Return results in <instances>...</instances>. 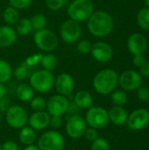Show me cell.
Instances as JSON below:
<instances>
[{"mask_svg": "<svg viewBox=\"0 0 149 150\" xmlns=\"http://www.w3.org/2000/svg\"><path fill=\"white\" fill-rule=\"evenodd\" d=\"M112 17L105 11H94L87 19V28L90 34L97 38L108 36L113 30Z\"/></svg>", "mask_w": 149, "mask_h": 150, "instance_id": "cell-1", "label": "cell"}, {"mask_svg": "<svg viewBox=\"0 0 149 150\" xmlns=\"http://www.w3.org/2000/svg\"><path fill=\"white\" fill-rule=\"evenodd\" d=\"M119 84V75L112 69L99 70L92 80V86L95 91L100 95H109L116 90Z\"/></svg>", "mask_w": 149, "mask_h": 150, "instance_id": "cell-2", "label": "cell"}, {"mask_svg": "<svg viewBox=\"0 0 149 150\" xmlns=\"http://www.w3.org/2000/svg\"><path fill=\"white\" fill-rule=\"evenodd\" d=\"M55 76L52 71L46 69H38L32 72L29 76V84L34 91L45 94L49 92L54 85Z\"/></svg>", "mask_w": 149, "mask_h": 150, "instance_id": "cell-3", "label": "cell"}, {"mask_svg": "<svg viewBox=\"0 0 149 150\" xmlns=\"http://www.w3.org/2000/svg\"><path fill=\"white\" fill-rule=\"evenodd\" d=\"M94 11L92 0H73L67 9V13L69 18L80 23L87 21Z\"/></svg>", "mask_w": 149, "mask_h": 150, "instance_id": "cell-4", "label": "cell"}, {"mask_svg": "<svg viewBox=\"0 0 149 150\" xmlns=\"http://www.w3.org/2000/svg\"><path fill=\"white\" fill-rule=\"evenodd\" d=\"M33 42L40 51L45 53L54 51L59 45V40L56 33L47 28L34 32Z\"/></svg>", "mask_w": 149, "mask_h": 150, "instance_id": "cell-5", "label": "cell"}, {"mask_svg": "<svg viewBox=\"0 0 149 150\" xmlns=\"http://www.w3.org/2000/svg\"><path fill=\"white\" fill-rule=\"evenodd\" d=\"M37 145L40 150H64V136L57 130L44 132L38 139Z\"/></svg>", "mask_w": 149, "mask_h": 150, "instance_id": "cell-6", "label": "cell"}, {"mask_svg": "<svg viewBox=\"0 0 149 150\" xmlns=\"http://www.w3.org/2000/svg\"><path fill=\"white\" fill-rule=\"evenodd\" d=\"M84 120L88 127L97 130L105 128L110 122L108 111H106L104 107L93 105L87 109Z\"/></svg>", "mask_w": 149, "mask_h": 150, "instance_id": "cell-7", "label": "cell"}, {"mask_svg": "<svg viewBox=\"0 0 149 150\" xmlns=\"http://www.w3.org/2000/svg\"><path fill=\"white\" fill-rule=\"evenodd\" d=\"M4 115L7 125L11 128L19 130L28 123V113L26 110L19 105H11Z\"/></svg>", "mask_w": 149, "mask_h": 150, "instance_id": "cell-8", "label": "cell"}, {"mask_svg": "<svg viewBox=\"0 0 149 150\" xmlns=\"http://www.w3.org/2000/svg\"><path fill=\"white\" fill-rule=\"evenodd\" d=\"M61 40L67 44L76 43L82 35V26L79 22L71 18L65 20L60 27Z\"/></svg>", "mask_w": 149, "mask_h": 150, "instance_id": "cell-9", "label": "cell"}, {"mask_svg": "<svg viewBox=\"0 0 149 150\" xmlns=\"http://www.w3.org/2000/svg\"><path fill=\"white\" fill-rule=\"evenodd\" d=\"M87 127L88 126L84 118L80 114L67 118L65 124L66 134L73 140H78L82 138L84 135Z\"/></svg>", "mask_w": 149, "mask_h": 150, "instance_id": "cell-10", "label": "cell"}, {"mask_svg": "<svg viewBox=\"0 0 149 150\" xmlns=\"http://www.w3.org/2000/svg\"><path fill=\"white\" fill-rule=\"evenodd\" d=\"M69 103L68 97L60 94L53 95L47 100L46 111L50 116H63L68 110Z\"/></svg>", "mask_w": 149, "mask_h": 150, "instance_id": "cell-11", "label": "cell"}, {"mask_svg": "<svg viewBox=\"0 0 149 150\" xmlns=\"http://www.w3.org/2000/svg\"><path fill=\"white\" fill-rule=\"evenodd\" d=\"M119 84L124 91H137L142 84V76L135 70H126L119 76Z\"/></svg>", "mask_w": 149, "mask_h": 150, "instance_id": "cell-12", "label": "cell"}, {"mask_svg": "<svg viewBox=\"0 0 149 150\" xmlns=\"http://www.w3.org/2000/svg\"><path fill=\"white\" fill-rule=\"evenodd\" d=\"M126 124L131 130H142L149 124V112L143 108L133 111L128 115Z\"/></svg>", "mask_w": 149, "mask_h": 150, "instance_id": "cell-13", "label": "cell"}, {"mask_svg": "<svg viewBox=\"0 0 149 150\" xmlns=\"http://www.w3.org/2000/svg\"><path fill=\"white\" fill-rule=\"evenodd\" d=\"M57 94L68 97L75 90L74 77L68 73H61L54 80V85Z\"/></svg>", "mask_w": 149, "mask_h": 150, "instance_id": "cell-14", "label": "cell"}, {"mask_svg": "<svg viewBox=\"0 0 149 150\" xmlns=\"http://www.w3.org/2000/svg\"><path fill=\"white\" fill-rule=\"evenodd\" d=\"M90 54L95 61L100 63H105L112 58L113 50L108 43L105 41H97L92 44Z\"/></svg>", "mask_w": 149, "mask_h": 150, "instance_id": "cell-15", "label": "cell"}, {"mask_svg": "<svg viewBox=\"0 0 149 150\" xmlns=\"http://www.w3.org/2000/svg\"><path fill=\"white\" fill-rule=\"evenodd\" d=\"M127 48L133 55L144 54L148 48V40L141 33H134L127 39Z\"/></svg>", "mask_w": 149, "mask_h": 150, "instance_id": "cell-16", "label": "cell"}, {"mask_svg": "<svg viewBox=\"0 0 149 150\" xmlns=\"http://www.w3.org/2000/svg\"><path fill=\"white\" fill-rule=\"evenodd\" d=\"M50 115L47 111L33 112L28 118V126H30L36 132L43 131L49 127Z\"/></svg>", "mask_w": 149, "mask_h": 150, "instance_id": "cell-17", "label": "cell"}, {"mask_svg": "<svg viewBox=\"0 0 149 150\" xmlns=\"http://www.w3.org/2000/svg\"><path fill=\"white\" fill-rule=\"evenodd\" d=\"M18 34L15 29L8 25L0 26V47L5 48L15 44Z\"/></svg>", "mask_w": 149, "mask_h": 150, "instance_id": "cell-18", "label": "cell"}, {"mask_svg": "<svg viewBox=\"0 0 149 150\" xmlns=\"http://www.w3.org/2000/svg\"><path fill=\"white\" fill-rule=\"evenodd\" d=\"M110 121L115 126H123L126 124L128 114L123 106L114 105L108 112Z\"/></svg>", "mask_w": 149, "mask_h": 150, "instance_id": "cell-19", "label": "cell"}, {"mask_svg": "<svg viewBox=\"0 0 149 150\" xmlns=\"http://www.w3.org/2000/svg\"><path fill=\"white\" fill-rule=\"evenodd\" d=\"M73 102L81 109H89L93 105V98L92 95L84 90L78 91L76 92L73 98Z\"/></svg>", "mask_w": 149, "mask_h": 150, "instance_id": "cell-20", "label": "cell"}, {"mask_svg": "<svg viewBox=\"0 0 149 150\" xmlns=\"http://www.w3.org/2000/svg\"><path fill=\"white\" fill-rule=\"evenodd\" d=\"M37 134L34 129H32L30 126H25L24 127L19 129L18 132V140L21 144L24 146H28L31 144H34L37 142Z\"/></svg>", "mask_w": 149, "mask_h": 150, "instance_id": "cell-21", "label": "cell"}, {"mask_svg": "<svg viewBox=\"0 0 149 150\" xmlns=\"http://www.w3.org/2000/svg\"><path fill=\"white\" fill-rule=\"evenodd\" d=\"M15 92L18 99L24 103L30 102L32 98L34 97V93H35L32 86L29 83H25L18 85Z\"/></svg>", "mask_w": 149, "mask_h": 150, "instance_id": "cell-22", "label": "cell"}, {"mask_svg": "<svg viewBox=\"0 0 149 150\" xmlns=\"http://www.w3.org/2000/svg\"><path fill=\"white\" fill-rule=\"evenodd\" d=\"M2 16H3V19H4L5 25H11V26L15 25L20 18L18 10H17L10 5L7 6L4 10Z\"/></svg>", "mask_w": 149, "mask_h": 150, "instance_id": "cell-23", "label": "cell"}, {"mask_svg": "<svg viewBox=\"0 0 149 150\" xmlns=\"http://www.w3.org/2000/svg\"><path fill=\"white\" fill-rule=\"evenodd\" d=\"M15 31L18 36H27L32 32V27L31 24V20L28 18H20L19 20L15 25Z\"/></svg>", "mask_w": 149, "mask_h": 150, "instance_id": "cell-24", "label": "cell"}, {"mask_svg": "<svg viewBox=\"0 0 149 150\" xmlns=\"http://www.w3.org/2000/svg\"><path fill=\"white\" fill-rule=\"evenodd\" d=\"M40 64L43 69H46L48 71H53L58 66V58L52 52L51 53H46L45 54L42 55V58H41Z\"/></svg>", "mask_w": 149, "mask_h": 150, "instance_id": "cell-25", "label": "cell"}, {"mask_svg": "<svg viewBox=\"0 0 149 150\" xmlns=\"http://www.w3.org/2000/svg\"><path fill=\"white\" fill-rule=\"evenodd\" d=\"M12 74L13 69L11 64L6 61L0 59V83L4 84L9 83L12 78Z\"/></svg>", "mask_w": 149, "mask_h": 150, "instance_id": "cell-26", "label": "cell"}, {"mask_svg": "<svg viewBox=\"0 0 149 150\" xmlns=\"http://www.w3.org/2000/svg\"><path fill=\"white\" fill-rule=\"evenodd\" d=\"M32 31L36 32L41 29H44L47 25V18L45 15L41 13H35L32 18H30Z\"/></svg>", "mask_w": 149, "mask_h": 150, "instance_id": "cell-27", "label": "cell"}, {"mask_svg": "<svg viewBox=\"0 0 149 150\" xmlns=\"http://www.w3.org/2000/svg\"><path fill=\"white\" fill-rule=\"evenodd\" d=\"M111 99L114 105L123 106L126 104L128 97L125 91L115 90L111 93Z\"/></svg>", "mask_w": 149, "mask_h": 150, "instance_id": "cell-28", "label": "cell"}, {"mask_svg": "<svg viewBox=\"0 0 149 150\" xmlns=\"http://www.w3.org/2000/svg\"><path fill=\"white\" fill-rule=\"evenodd\" d=\"M31 68H29L24 62H21L19 65H18L15 69L13 70V74L12 76L15 77L16 80L18 81H22L26 79L29 76V69Z\"/></svg>", "mask_w": 149, "mask_h": 150, "instance_id": "cell-29", "label": "cell"}, {"mask_svg": "<svg viewBox=\"0 0 149 150\" xmlns=\"http://www.w3.org/2000/svg\"><path fill=\"white\" fill-rule=\"evenodd\" d=\"M137 23L141 29L149 30V7H145L139 11Z\"/></svg>", "mask_w": 149, "mask_h": 150, "instance_id": "cell-30", "label": "cell"}, {"mask_svg": "<svg viewBox=\"0 0 149 150\" xmlns=\"http://www.w3.org/2000/svg\"><path fill=\"white\" fill-rule=\"evenodd\" d=\"M29 103H30V106L33 112L46 111L47 100L40 96H34Z\"/></svg>", "mask_w": 149, "mask_h": 150, "instance_id": "cell-31", "label": "cell"}, {"mask_svg": "<svg viewBox=\"0 0 149 150\" xmlns=\"http://www.w3.org/2000/svg\"><path fill=\"white\" fill-rule=\"evenodd\" d=\"M91 47H92V43L88 40H79L77 41L76 49L82 54H90Z\"/></svg>", "mask_w": 149, "mask_h": 150, "instance_id": "cell-32", "label": "cell"}, {"mask_svg": "<svg viewBox=\"0 0 149 150\" xmlns=\"http://www.w3.org/2000/svg\"><path fill=\"white\" fill-rule=\"evenodd\" d=\"M90 150H110V145L105 139L98 137L91 142Z\"/></svg>", "mask_w": 149, "mask_h": 150, "instance_id": "cell-33", "label": "cell"}, {"mask_svg": "<svg viewBox=\"0 0 149 150\" xmlns=\"http://www.w3.org/2000/svg\"><path fill=\"white\" fill-rule=\"evenodd\" d=\"M43 54L42 53H34L32 54H30L25 58L24 62L29 67V68H33L34 66L40 64L41 58H42Z\"/></svg>", "mask_w": 149, "mask_h": 150, "instance_id": "cell-34", "label": "cell"}, {"mask_svg": "<svg viewBox=\"0 0 149 150\" xmlns=\"http://www.w3.org/2000/svg\"><path fill=\"white\" fill-rule=\"evenodd\" d=\"M47 8L52 11H58L65 5V0H45Z\"/></svg>", "mask_w": 149, "mask_h": 150, "instance_id": "cell-35", "label": "cell"}, {"mask_svg": "<svg viewBox=\"0 0 149 150\" xmlns=\"http://www.w3.org/2000/svg\"><path fill=\"white\" fill-rule=\"evenodd\" d=\"M9 5L20 11V10H25L32 3V0H8Z\"/></svg>", "mask_w": 149, "mask_h": 150, "instance_id": "cell-36", "label": "cell"}, {"mask_svg": "<svg viewBox=\"0 0 149 150\" xmlns=\"http://www.w3.org/2000/svg\"><path fill=\"white\" fill-rule=\"evenodd\" d=\"M63 125V118L62 116H50V123L49 126L54 130L60 129Z\"/></svg>", "mask_w": 149, "mask_h": 150, "instance_id": "cell-37", "label": "cell"}, {"mask_svg": "<svg viewBox=\"0 0 149 150\" xmlns=\"http://www.w3.org/2000/svg\"><path fill=\"white\" fill-rule=\"evenodd\" d=\"M83 136L86 138L87 141L92 142H94L95 140H97L98 138V132H97V129L88 127L87 129L85 130V133H84Z\"/></svg>", "mask_w": 149, "mask_h": 150, "instance_id": "cell-38", "label": "cell"}, {"mask_svg": "<svg viewBox=\"0 0 149 150\" xmlns=\"http://www.w3.org/2000/svg\"><path fill=\"white\" fill-rule=\"evenodd\" d=\"M137 97L141 101H149V88L146 86H141L137 90Z\"/></svg>", "mask_w": 149, "mask_h": 150, "instance_id": "cell-39", "label": "cell"}, {"mask_svg": "<svg viewBox=\"0 0 149 150\" xmlns=\"http://www.w3.org/2000/svg\"><path fill=\"white\" fill-rule=\"evenodd\" d=\"M80 111H81V109L73 101H71L69 103V105L68 107V110H67L65 115L67 116V118L75 116V115H78V114H80Z\"/></svg>", "mask_w": 149, "mask_h": 150, "instance_id": "cell-40", "label": "cell"}, {"mask_svg": "<svg viewBox=\"0 0 149 150\" xmlns=\"http://www.w3.org/2000/svg\"><path fill=\"white\" fill-rule=\"evenodd\" d=\"M18 143L12 140L5 141L1 144V150H18Z\"/></svg>", "mask_w": 149, "mask_h": 150, "instance_id": "cell-41", "label": "cell"}, {"mask_svg": "<svg viewBox=\"0 0 149 150\" xmlns=\"http://www.w3.org/2000/svg\"><path fill=\"white\" fill-rule=\"evenodd\" d=\"M11 106V100L9 98L4 97V98L0 99V112L2 114L5 113Z\"/></svg>", "mask_w": 149, "mask_h": 150, "instance_id": "cell-42", "label": "cell"}, {"mask_svg": "<svg viewBox=\"0 0 149 150\" xmlns=\"http://www.w3.org/2000/svg\"><path fill=\"white\" fill-rule=\"evenodd\" d=\"M147 62V58L144 54H137L134 55L133 59V63L135 67L137 68H141L145 62Z\"/></svg>", "mask_w": 149, "mask_h": 150, "instance_id": "cell-43", "label": "cell"}, {"mask_svg": "<svg viewBox=\"0 0 149 150\" xmlns=\"http://www.w3.org/2000/svg\"><path fill=\"white\" fill-rule=\"evenodd\" d=\"M140 74L141 76L149 77V61H147L141 68H140Z\"/></svg>", "mask_w": 149, "mask_h": 150, "instance_id": "cell-44", "label": "cell"}, {"mask_svg": "<svg viewBox=\"0 0 149 150\" xmlns=\"http://www.w3.org/2000/svg\"><path fill=\"white\" fill-rule=\"evenodd\" d=\"M6 94H7V89L5 84L0 83V99L6 97Z\"/></svg>", "mask_w": 149, "mask_h": 150, "instance_id": "cell-45", "label": "cell"}, {"mask_svg": "<svg viewBox=\"0 0 149 150\" xmlns=\"http://www.w3.org/2000/svg\"><path fill=\"white\" fill-rule=\"evenodd\" d=\"M23 150H40V148L38 147L37 144H31V145H28V146H25V148L23 149Z\"/></svg>", "mask_w": 149, "mask_h": 150, "instance_id": "cell-46", "label": "cell"}, {"mask_svg": "<svg viewBox=\"0 0 149 150\" xmlns=\"http://www.w3.org/2000/svg\"><path fill=\"white\" fill-rule=\"evenodd\" d=\"M144 3L147 5V7H149V0H144Z\"/></svg>", "mask_w": 149, "mask_h": 150, "instance_id": "cell-47", "label": "cell"}, {"mask_svg": "<svg viewBox=\"0 0 149 150\" xmlns=\"http://www.w3.org/2000/svg\"><path fill=\"white\" fill-rule=\"evenodd\" d=\"M2 119H3V115H2V113L0 112V123H1V121H2Z\"/></svg>", "mask_w": 149, "mask_h": 150, "instance_id": "cell-48", "label": "cell"}, {"mask_svg": "<svg viewBox=\"0 0 149 150\" xmlns=\"http://www.w3.org/2000/svg\"><path fill=\"white\" fill-rule=\"evenodd\" d=\"M18 150H23V149H20V148H18Z\"/></svg>", "mask_w": 149, "mask_h": 150, "instance_id": "cell-49", "label": "cell"}, {"mask_svg": "<svg viewBox=\"0 0 149 150\" xmlns=\"http://www.w3.org/2000/svg\"><path fill=\"white\" fill-rule=\"evenodd\" d=\"M0 150H1V144H0Z\"/></svg>", "mask_w": 149, "mask_h": 150, "instance_id": "cell-50", "label": "cell"}, {"mask_svg": "<svg viewBox=\"0 0 149 150\" xmlns=\"http://www.w3.org/2000/svg\"><path fill=\"white\" fill-rule=\"evenodd\" d=\"M119 1H121V0H119Z\"/></svg>", "mask_w": 149, "mask_h": 150, "instance_id": "cell-51", "label": "cell"}]
</instances>
